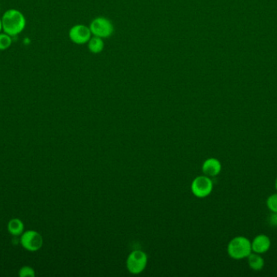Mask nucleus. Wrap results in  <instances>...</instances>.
Returning a JSON list of instances; mask_svg holds the SVG:
<instances>
[{
    "mask_svg": "<svg viewBox=\"0 0 277 277\" xmlns=\"http://www.w3.org/2000/svg\"><path fill=\"white\" fill-rule=\"evenodd\" d=\"M2 31L11 37L19 35L26 26V19L23 13L17 9H9L4 12L2 18Z\"/></svg>",
    "mask_w": 277,
    "mask_h": 277,
    "instance_id": "obj_1",
    "label": "nucleus"
},
{
    "mask_svg": "<svg viewBox=\"0 0 277 277\" xmlns=\"http://www.w3.org/2000/svg\"><path fill=\"white\" fill-rule=\"evenodd\" d=\"M227 251L232 259L242 260L252 253V242L243 236L234 237L229 243Z\"/></svg>",
    "mask_w": 277,
    "mask_h": 277,
    "instance_id": "obj_2",
    "label": "nucleus"
},
{
    "mask_svg": "<svg viewBox=\"0 0 277 277\" xmlns=\"http://www.w3.org/2000/svg\"><path fill=\"white\" fill-rule=\"evenodd\" d=\"M90 30L92 35L101 38L111 37L114 33V25L111 21L105 17H97L90 24Z\"/></svg>",
    "mask_w": 277,
    "mask_h": 277,
    "instance_id": "obj_3",
    "label": "nucleus"
},
{
    "mask_svg": "<svg viewBox=\"0 0 277 277\" xmlns=\"http://www.w3.org/2000/svg\"><path fill=\"white\" fill-rule=\"evenodd\" d=\"M21 243L24 249L31 252H35L43 247V238L39 232L34 230H27L22 234Z\"/></svg>",
    "mask_w": 277,
    "mask_h": 277,
    "instance_id": "obj_4",
    "label": "nucleus"
},
{
    "mask_svg": "<svg viewBox=\"0 0 277 277\" xmlns=\"http://www.w3.org/2000/svg\"><path fill=\"white\" fill-rule=\"evenodd\" d=\"M147 254L141 251H135L127 258V266L130 273L138 274L142 273L147 264Z\"/></svg>",
    "mask_w": 277,
    "mask_h": 277,
    "instance_id": "obj_5",
    "label": "nucleus"
},
{
    "mask_svg": "<svg viewBox=\"0 0 277 277\" xmlns=\"http://www.w3.org/2000/svg\"><path fill=\"white\" fill-rule=\"evenodd\" d=\"M213 184L207 176H200L193 180L191 190L193 194L198 198H205L211 194Z\"/></svg>",
    "mask_w": 277,
    "mask_h": 277,
    "instance_id": "obj_6",
    "label": "nucleus"
},
{
    "mask_svg": "<svg viewBox=\"0 0 277 277\" xmlns=\"http://www.w3.org/2000/svg\"><path fill=\"white\" fill-rule=\"evenodd\" d=\"M92 33L90 27L85 26L84 25H76L71 27L69 31V38L72 43L82 45L89 43L90 38H92Z\"/></svg>",
    "mask_w": 277,
    "mask_h": 277,
    "instance_id": "obj_7",
    "label": "nucleus"
},
{
    "mask_svg": "<svg viewBox=\"0 0 277 277\" xmlns=\"http://www.w3.org/2000/svg\"><path fill=\"white\" fill-rule=\"evenodd\" d=\"M272 246L270 237L265 234H259L252 242V252L263 254L270 250Z\"/></svg>",
    "mask_w": 277,
    "mask_h": 277,
    "instance_id": "obj_8",
    "label": "nucleus"
},
{
    "mask_svg": "<svg viewBox=\"0 0 277 277\" xmlns=\"http://www.w3.org/2000/svg\"><path fill=\"white\" fill-rule=\"evenodd\" d=\"M221 164L215 158L208 159L203 164V172L207 176H216L221 173Z\"/></svg>",
    "mask_w": 277,
    "mask_h": 277,
    "instance_id": "obj_9",
    "label": "nucleus"
},
{
    "mask_svg": "<svg viewBox=\"0 0 277 277\" xmlns=\"http://www.w3.org/2000/svg\"><path fill=\"white\" fill-rule=\"evenodd\" d=\"M247 259H248V264H249L250 268L252 269V270L256 271V272L262 270L264 265H265L264 259H263V257L259 253L252 252L247 257Z\"/></svg>",
    "mask_w": 277,
    "mask_h": 277,
    "instance_id": "obj_10",
    "label": "nucleus"
},
{
    "mask_svg": "<svg viewBox=\"0 0 277 277\" xmlns=\"http://www.w3.org/2000/svg\"><path fill=\"white\" fill-rule=\"evenodd\" d=\"M7 230L10 234L13 235V236H20L24 232V225L20 219H12L7 224Z\"/></svg>",
    "mask_w": 277,
    "mask_h": 277,
    "instance_id": "obj_11",
    "label": "nucleus"
},
{
    "mask_svg": "<svg viewBox=\"0 0 277 277\" xmlns=\"http://www.w3.org/2000/svg\"><path fill=\"white\" fill-rule=\"evenodd\" d=\"M105 43H104L102 38H99L93 36L92 38H90V40L88 43V48L89 50L92 53V54H99L103 50Z\"/></svg>",
    "mask_w": 277,
    "mask_h": 277,
    "instance_id": "obj_12",
    "label": "nucleus"
},
{
    "mask_svg": "<svg viewBox=\"0 0 277 277\" xmlns=\"http://www.w3.org/2000/svg\"><path fill=\"white\" fill-rule=\"evenodd\" d=\"M12 37L7 33H0V50H5L12 46Z\"/></svg>",
    "mask_w": 277,
    "mask_h": 277,
    "instance_id": "obj_13",
    "label": "nucleus"
},
{
    "mask_svg": "<svg viewBox=\"0 0 277 277\" xmlns=\"http://www.w3.org/2000/svg\"><path fill=\"white\" fill-rule=\"evenodd\" d=\"M267 206L271 212H277V193L268 197L267 199Z\"/></svg>",
    "mask_w": 277,
    "mask_h": 277,
    "instance_id": "obj_14",
    "label": "nucleus"
},
{
    "mask_svg": "<svg viewBox=\"0 0 277 277\" xmlns=\"http://www.w3.org/2000/svg\"><path fill=\"white\" fill-rule=\"evenodd\" d=\"M19 276L21 277H35V271L29 266H23L20 269Z\"/></svg>",
    "mask_w": 277,
    "mask_h": 277,
    "instance_id": "obj_15",
    "label": "nucleus"
},
{
    "mask_svg": "<svg viewBox=\"0 0 277 277\" xmlns=\"http://www.w3.org/2000/svg\"><path fill=\"white\" fill-rule=\"evenodd\" d=\"M268 223L273 227H277V212H272L268 217Z\"/></svg>",
    "mask_w": 277,
    "mask_h": 277,
    "instance_id": "obj_16",
    "label": "nucleus"
},
{
    "mask_svg": "<svg viewBox=\"0 0 277 277\" xmlns=\"http://www.w3.org/2000/svg\"><path fill=\"white\" fill-rule=\"evenodd\" d=\"M2 19L0 18V33H2Z\"/></svg>",
    "mask_w": 277,
    "mask_h": 277,
    "instance_id": "obj_17",
    "label": "nucleus"
},
{
    "mask_svg": "<svg viewBox=\"0 0 277 277\" xmlns=\"http://www.w3.org/2000/svg\"><path fill=\"white\" fill-rule=\"evenodd\" d=\"M275 188H276V190H277V177L275 180Z\"/></svg>",
    "mask_w": 277,
    "mask_h": 277,
    "instance_id": "obj_18",
    "label": "nucleus"
}]
</instances>
